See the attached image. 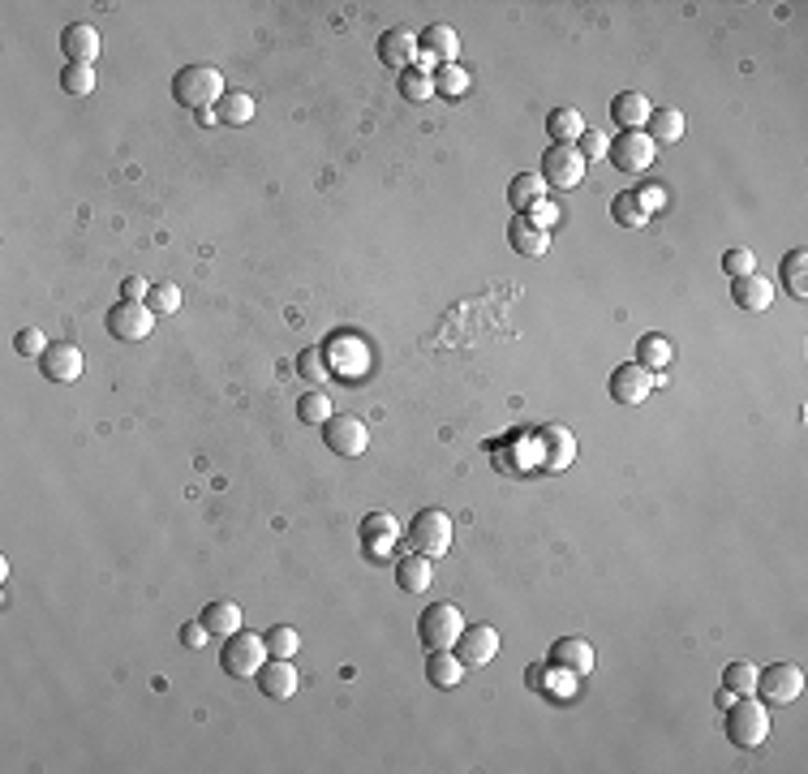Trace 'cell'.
Here are the masks:
<instances>
[{
    "label": "cell",
    "mask_w": 808,
    "mask_h": 774,
    "mask_svg": "<svg viewBox=\"0 0 808 774\" xmlns=\"http://www.w3.org/2000/svg\"><path fill=\"white\" fill-rule=\"evenodd\" d=\"M804 693V671L796 663H770L757 671V697H766L770 706H791Z\"/></svg>",
    "instance_id": "9"
},
{
    "label": "cell",
    "mask_w": 808,
    "mask_h": 774,
    "mask_svg": "<svg viewBox=\"0 0 808 774\" xmlns=\"http://www.w3.org/2000/svg\"><path fill=\"white\" fill-rule=\"evenodd\" d=\"M714 701H718V710H727L731 701H735V693H731V688H718V697H714Z\"/></svg>",
    "instance_id": "50"
},
{
    "label": "cell",
    "mask_w": 808,
    "mask_h": 774,
    "mask_svg": "<svg viewBox=\"0 0 808 774\" xmlns=\"http://www.w3.org/2000/svg\"><path fill=\"white\" fill-rule=\"evenodd\" d=\"M61 52L69 56V65H95L99 56V31L86 22H74L61 31Z\"/></svg>",
    "instance_id": "20"
},
{
    "label": "cell",
    "mask_w": 808,
    "mask_h": 774,
    "mask_svg": "<svg viewBox=\"0 0 808 774\" xmlns=\"http://www.w3.org/2000/svg\"><path fill=\"white\" fill-rule=\"evenodd\" d=\"M546 663L564 671V676H589L594 671V645L585 637H559L551 645V654H546Z\"/></svg>",
    "instance_id": "15"
},
{
    "label": "cell",
    "mask_w": 808,
    "mask_h": 774,
    "mask_svg": "<svg viewBox=\"0 0 808 774\" xmlns=\"http://www.w3.org/2000/svg\"><path fill=\"white\" fill-rule=\"evenodd\" d=\"M542 439L551 443V448H546V461H542L546 473H559V469H568L576 461V439H572L568 426H559V422L542 426Z\"/></svg>",
    "instance_id": "23"
},
{
    "label": "cell",
    "mask_w": 808,
    "mask_h": 774,
    "mask_svg": "<svg viewBox=\"0 0 808 774\" xmlns=\"http://www.w3.org/2000/svg\"><path fill=\"white\" fill-rule=\"evenodd\" d=\"M723 271H727V276L731 280H744V276H757V254L753 250H727L723 254Z\"/></svg>",
    "instance_id": "41"
},
{
    "label": "cell",
    "mask_w": 808,
    "mask_h": 774,
    "mask_svg": "<svg viewBox=\"0 0 808 774\" xmlns=\"http://www.w3.org/2000/svg\"><path fill=\"white\" fill-rule=\"evenodd\" d=\"M207 624H202V620H190V624H181V645H185V650H202V645H207Z\"/></svg>",
    "instance_id": "45"
},
{
    "label": "cell",
    "mask_w": 808,
    "mask_h": 774,
    "mask_svg": "<svg viewBox=\"0 0 808 774\" xmlns=\"http://www.w3.org/2000/svg\"><path fill=\"white\" fill-rule=\"evenodd\" d=\"M400 95L409 99V104H426V99H435V74L430 69H404L400 74Z\"/></svg>",
    "instance_id": "34"
},
{
    "label": "cell",
    "mask_w": 808,
    "mask_h": 774,
    "mask_svg": "<svg viewBox=\"0 0 808 774\" xmlns=\"http://www.w3.org/2000/svg\"><path fill=\"white\" fill-rule=\"evenodd\" d=\"M559 215H564V211H559L555 203H538V207H533V211H529V220H533V224H538V228H546V233H551V228L559 224Z\"/></svg>",
    "instance_id": "46"
},
{
    "label": "cell",
    "mask_w": 808,
    "mask_h": 774,
    "mask_svg": "<svg viewBox=\"0 0 808 774\" xmlns=\"http://www.w3.org/2000/svg\"><path fill=\"white\" fill-rule=\"evenodd\" d=\"M267 663V637H258V633H237L233 637H224V654H220V667H224V676H233V680H250V676H258V667Z\"/></svg>",
    "instance_id": "5"
},
{
    "label": "cell",
    "mask_w": 808,
    "mask_h": 774,
    "mask_svg": "<svg viewBox=\"0 0 808 774\" xmlns=\"http://www.w3.org/2000/svg\"><path fill=\"white\" fill-rule=\"evenodd\" d=\"M404 538H409V551L426 559H443L452 551V516L439 508H422L409 521V529H404Z\"/></svg>",
    "instance_id": "3"
},
{
    "label": "cell",
    "mask_w": 808,
    "mask_h": 774,
    "mask_svg": "<svg viewBox=\"0 0 808 774\" xmlns=\"http://www.w3.org/2000/svg\"><path fill=\"white\" fill-rule=\"evenodd\" d=\"M731 301L748 314H761L774 306V284L766 276H744V280H731Z\"/></svg>",
    "instance_id": "21"
},
{
    "label": "cell",
    "mask_w": 808,
    "mask_h": 774,
    "mask_svg": "<svg viewBox=\"0 0 808 774\" xmlns=\"http://www.w3.org/2000/svg\"><path fill=\"white\" fill-rule=\"evenodd\" d=\"M723 688H731L735 697L757 693V667H753V663H727V671H723Z\"/></svg>",
    "instance_id": "39"
},
{
    "label": "cell",
    "mask_w": 808,
    "mask_h": 774,
    "mask_svg": "<svg viewBox=\"0 0 808 774\" xmlns=\"http://www.w3.org/2000/svg\"><path fill=\"white\" fill-rule=\"evenodd\" d=\"M546 190H551V185L542 181V172H516L508 181V207L516 215H529L538 203H546Z\"/></svg>",
    "instance_id": "19"
},
{
    "label": "cell",
    "mask_w": 808,
    "mask_h": 774,
    "mask_svg": "<svg viewBox=\"0 0 808 774\" xmlns=\"http://www.w3.org/2000/svg\"><path fill=\"white\" fill-rule=\"evenodd\" d=\"M637 198H641V207L649 211V215H654L662 203H667V190H658V185H641V190H637Z\"/></svg>",
    "instance_id": "47"
},
{
    "label": "cell",
    "mask_w": 808,
    "mask_h": 774,
    "mask_svg": "<svg viewBox=\"0 0 808 774\" xmlns=\"http://www.w3.org/2000/svg\"><path fill=\"white\" fill-rule=\"evenodd\" d=\"M172 99H177L181 108H190L194 117L198 112H211L224 99V74L215 65H185V69H177V78H172Z\"/></svg>",
    "instance_id": "1"
},
{
    "label": "cell",
    "mask_w": 808,
    "mask_h": 774,
    "mask_svg": "<svg viewBox=\"0 0 808 774\" xmlns=\"http://www.w3.org/2000/svg\"><path fill=\"white\" fill-rule=\"evenodd\" d=\"M323 443L336 456H362L370 448V426L353 413H331L323 422Z\"/></svg>",
    "instance_id": "8"
},
{
    "label": "cell",
    "mask_w": 808,
    "mask_h": 774,
    "mask_svg": "<svg viewBox=\"0 0 808 774\" xmlns=\"http://www.w3.org/2000/svg\"><path fill=\"white\" fill-rule=\"evenodd\" d=\"M297 650H301V637H297L293 624L267 628V654H271V658H293Z\"/></svg>",
    "instance_id": "38"
},
{
    "label": "cell",
    "mask_w": 808,
    "mask_h": 774,
    "mask_svg": "<svg viewBox=\"0 0 808 774\" xmlns=\"http://www.w3.org/2000/svg\"><path fill=\"white\" fill-rule=\"evenodd\" d=\"M525 680H529V688H542V684H546V671H542V667H529Z\"/></svg>",
    "instance_id": "49"
},
{
    "label": "cell",
    "mask_w": 808,
    "mask_h": 774,
    "mask_svg": "<svg viewBox=\"0 0 808 774\" xmlns=\"http://www.w3.org/2000/svg\"><path fill=\"white\" fill-rule=\"evenodd\" d=\"M61 91L65 95H91L95 91V65H65L61 69Z\"/></svg>",
    "instance_id": "37"
},
{
    "label": "cell",
    "mask_w": 808,
    "mask_h": 774,
    "mask_svg": "<svg viewBox=\"0 0 808 774\" xmlns=\"http://www.w3.org/2000/svg\"><path fill=\"white\" fill-rule=\"evenodd\" d=\"M396 534H400V529H396V521H392V516H366V525H362V542H366V551H374V555H383L387 547H392V542H396Z\"/></svg>",
    "instance_id": "33"
},
{
    "label": "cell",
    "mask_w": 808,
    "mask_h": 774,
    "mask_svg": "<svg viewBox=\"0 0 808 774\" xmlns=\"http://www.w3.org/2000/svg\"><path fill=\"white\" fill-rule=\"evenodd\" d=\"M39 370L48 383H78L82 370H86V357H82L78 344L61 340V344H48V353L39 357Z\"/></svg>",
    "instance_id": "13"
},
{
    "label": "cell",
    "mask_w": 808,
    "mask_h": 774,
    "mask_svg": "<svg viewBox=\"0 0 808 774\" xmlns=\"http://www.w3.org/2000/svg\"><path fill=\"white\" fill-rule=\"evenodd\" d=\"M723 727H727V740L735 749H757L761 740L770 736V710L757 693H748L740 701H731L727 714H723Z\"/></svg>",
    "instance_id": "2"
},
{
    "label": "cell",
    "mask_w": 808,
    "mask_h": 774,
    "mask_svg": "<svg viewBox=\"0 0 808 774\" xmlns=\"http://www.w3.org/2000/svg\"><path fill=\"white\" fill-rule=\"evenodd\" d=\"M452 650H456V658H460L465 667H486L490 658L499 654V633H495V624H473V628L465 624Z\"/></svg>",
    "instance_id": "12"
},
{
    "label": "cell",
    "mask_w": 808,
    "mask_h": 774,
    "mask_svg": "<svg viewBox=\"0 0 808 774\" xmlns=\"http://www.w3.org/2000/svg\"><path fill=\"white\" fill-rule=\"evenodd\" d=\"M606 155H611V164H615L619 172H628V177H641V172H645L649 164H654L658 147L649 142L645 129H624V134H615V138H611Z\"/></svg>",
    "instance_id": "6"
},
{
    "label": "cell",
    "mask_w": 808,
    "mask_h": 774,
    "mask_svg": "<svg viewBox=\"0 0 808 774\" xmlns=\"http://www.w3.org/2000/svg\"><path fill=\"white\" fill-rule=\"evenodd\" d=\"M147 293H151V284L138 280V276H129V280L121 284V301H147Z\"/></svg>",
    "instance_id": "48"
},
{
    "label": "cell",
    "mask_w": 808,
    "mask_h": 774,
    "mask_svg": "<svg viewBox=\"0 0 808 774\" xmlns=\"http://www.w3.org/2000/svg\"><path fill=\"white\" fill-rule=\"evenodd\" d=\"M104 327H108V336H112V340H121V344H138V340H147V336H151L155 314H151L147 301H117V306L108 310Z\"/></svg>",
    "instance_id": "7"
},
{
    "label": "cell",
    "mask_w": 808,
    "mask_h": 774,
    "mask_svg": "<svg viewBox=\"0 0 808 774\" xmlns=\"http://www.w3.org/2000/svg\"><path fill=\"white\" fill-rule=\"evenodd\" d=\"M671 357H675V349H671V340L667 336H658V332H645L641 340H637V362L645 366V370H658L662 366H671Z\"/></svg>",
    "instance_id": "31"
},
{
    "label": "cell",
    "mask_w": 808,
    "mask_h": 774,
    "mask_svg": "<svg viewBox=\"0 0 808 774\" xmlns=\"http://www.w3.org/2000/svg\"><path fill=\"white\" fill-rule=\"evenodd\" d=\"M508 246L516 254H525V258H542L546 250H551V233L533 224L529 215H512L508 220Z\"/></svg>",
    "instance_id": "18"
},
{
    "label": "cell",
    "mask_w": 808,
    "mask_h": 774,
    "mask_svg": "<svg viewBox=\"0 0 808 774\" xmlns=\"http://www.w3.org/2000/svg\"><path fill=\"white\" fill-rule=\"evenodd\" d=\"M430 581H435V568H430V559H426V555L409 551V555H400V559H396V585H400L404 594H426V590H430Z\"/></svg>",
    "instance_id": "22"
},
{
    "label": "cell",
    "mask_w": 808,
    "mask_h": 774,
    "mask_svg": "<svg viewBox=\"0 0 808 774\" xmlns=\"http://www.w3.org/2000/svg\"><path fill=\"white\" fill-rule=\"evenodd\" d=\"M469 91V74L460 65H439L435 69V95H443V99H460Z\"/></svg>",
    "instance_id": "36"
},
{
    "label": "cell",
    "mask_w": 808,
    "mask_h": 774,
    "mask_svg": "<svg viewBox=\"0 0 808 774\" xmlns=\"http://www.w3.org/2000/svg\"><path fill=\"white\" fill-rule=\"evenodd\" d=\"M658 387L654 370H645L641 362H624L611 370V379H606V392H611V400H619V405H645V396Z\"/></svg>",
    "instance_id": "10"
},
{
    "label": "cell",
    "mask_w": 808,
    "mask_h": 774,
    "mask_svg": "<svg viewBox=\"0 0 808 774\" xmlns=\"http://www.w3.org/2000/svg\"><path fill=\"white\" fill-rule=\"evenodd\" d=\"M542 181L555 190H576L585 181V160L576 147H546L542 151Z\"/></svg>",
    "instance_id": "11"
},
{
    "label": "cell",
    "mask_w": 808,
    "mask_h": 774,
    "mask_svg": "<svg viewBox=\"0 0 808 774\" xmlns=\"http://www.w3.org/2000/svg\"><path fill=\"white\" fill-rule=\"evenodd\" d=\"M606 147H611V138L602 134V129H585L581 142H576V151H581V160H606Z\"/></svg>",
    "instance_id": "44"
},
{
    "label": "cell",
    "mask_w": 808,
    "mask_h": 774,
    "mask_svg": "<svg viewBox=\"0 0 808 774\" xmlns=\"http://www.w3.org/2000/svg\"><path fill=\"white\" fill-rule=\"evenodd\" d=\"M297 418L306 422V426H323L327 418H331V400H327V392H306L297 400Z\"/></svg>",
    "instance_id": "40"
},
{
    "label": "cell",
    "mask_w": 808,
    "mask_h": 774,
    "mask_svg": "<svg viewBox=\"0 0 808 774\" xmlns=\"http://www.w3.org/2000/svg\"><path fill=\"white\" fill-rule=\"evenodd\" d=\"M611 220H615L619 228H645V224H649V211L641 207L637 190H624V194L611 198Z\"/></svg>",
    "instance_id": "32"
},
{
    "label": "cell",
    "mask_w": 808,
    "mask_h": 774,
    "mask_svg": "<svg viewBox=\"0 0 808 774\" xmlns=\"http://www.w3.org/2000/svg\"><path fill=\"white\" fill-rule=\"evenodd\" d=\"M374 52H379V61L387 69H396V74H404V69H413V61L422 52H417V35L404 31V26H392V31H383L379 43H374Z\"/></svg>",
    "instance_id": "16"
},
{
    "label": "cell",
    "mask_w": 808,
    "mask_h": 774,
    "mask_svg": "<svg viewBox=\"0 0 808 774\" xmlns=\"http://www.w3.org/2000/svg\"><path fill=\"white\" fill-rule=\"evenodd\" d=\"M258 688H263V697H271V701H288V697H297V684H301V676H297V667H293V658H271V663H263L258 667Z\"/></svg>",
    "instance_id": "17"
},
{
    "label": "cell",
    "mask_w": 808,
    "mask_h": 774,
    "mask_svg": "<svg viewBox=\"0 0 808 774\" xmlns=\"http://www.w3.org/2000/svg\"><path fill=\"white\" fill-rule=\"evenodd\" d=\"M426 680L435 684V688H456L460 680H465V663H460L456 654H447V650H430V658H426Z\"/></svg>",
    "instance_id": "28"
},
{
    "label": "cell",
    "mask_w": 808,
    "mask_h": 774,
    "mask_svg": "<svg viewBox=\"0 0 808 774\" xmlns=\"http://www.w3.org/2000/svg\"><path fill=\"white\" fill-rule=\"evenodd\" d=\"M13 349H18L22 357H43L48 353V336H43L39 327H22V332L13 336Z\"/></svg>",
    "instance_id": "42"
},
{
    "label": "cell",
    "mask_w": 808,
    "mask_h": 774,
    "mask_svg": "<svg viewBox=\"0 0 808 774\" xmlns=\"http://www.w3.org/2000/svg\"><path fill=\"white\" fill-rule=\"evenodd\" d=\"M460 628H465V615H460L456 602H430L422 611V620H417V637H422L426 654L430 650H452Z\"/></svg>",
    "instance_id": "4"
},
{
    "label": "cell",
    "mask_w": 808,
    "mask_h": 774,
    "mask_svg": "<svg viewBox=\"0 0 808 774\" xmlns=\"http://www.w3.org/2000/svg\"><path fill=\"white\" fill-rule=\"evenodd\" d=\"M254 121V95L250 91H224L215 104V125H250Z\"/></svg>",
    "instance_id": "30"
},
{
    "label": "cell",
    "mask_w": 808,
    "mask_h": 774,
    "mask_svg": "<svg viewBox=\"0 0 808 774\" xmlns=\"http://www.w3.org/2000/svg\"><path fill=\"white\" fill-rule=\"evenodd\" d=\"M417 61H426V65H456V56H460V35L452 31L447 22H430L422 35H417Z\"/></svg>",
    "instance_id": "14"
},
{
    "label": "cell",
    "mask_w": 808,
    "mask_h": 774,
    "mask_svg": "<svg viewBox=\"0 0 808 774\" xmlns=\"http://www.w3.org/2000/svg\"><path fill=\"white\" fill-rule=\"evenodd\" d=\"M649 112H654V104H649L641 91H619V95L611 99V121H615L619 129H641V125L649 121Z\"/></svg>",
    "instance_id": "24"
},
{
    "label": "cell",
    "mask_w": 808,
    "mask_h": 774,
    "mask_svg": "<svg viewBox=\"0 0 808 774\" xmlns=\"http://www.w3.org/2000/svg\"><path fill=\"white\" fill-rule=\"evenodd\" d=\"M297 370L306 375L310 383H327V375H331V366L323 362V349H306L297 357Z\"/></svg>",
    "instance_id": "43"
},
{
    "label": "cell",
    "mask_w": 808,
    "mask_h": 774,
    "mask_svg": "<svg viewBox=\"0 0 808 774\" xmlns=\"http://www.w3.org/2000/svg\"><path fill=\"white\" fill-rule=\"evenodd\" d=\"M645 125H649L645 134H649V142H654V147H671V142L684 138V112H680V108H654Z\"/></svg>",
    "instance_id": "25"
},
{
    "label": "cell",
    "mask_w": 808,
    "mask_h": 774,
    "mask_svg": "<svg viewBox=\"0 0 808 774\" xmlns=\"http://www.w3.org/2000/svg\"><path fill=\"white\" fill-rule=\"evenodd\" d=\"M778 276H783V289H787L791 297L804 301V297H808V250H804V246L787 250L783 263H778Z\"/></svg>",
    "instance_id": "26"
},
{
    "label": "cell",
    "mask_w": 808,
    "mask_h": 774,
    "mask_svg": "<svg viewBox=\"0 0 808 774\" xmlns=\"http://www.w3.org/2000/svg\"><path fill=\"white\" fill-rule=\"evenodd\" d=\"M198 620L207 624L211 637H233L237 628H241V607H237V602H207Z\"/></svg>",
    "instance_id": "29"
},
{
    "label": "cell",
    "mask_w": 808,
    "mask_h": 774,
    "mask_svg": "<svg viewBox=\"0 0 808 774\" xmlns=\"http://www.w3.org/2000/svg\"><path fill=\"white\" fill-rule=\"evenodd\" d=\"M585 117L576 108H555L551 117H546V134H551V142L555 147H572V142H581V134H585Z\"/></svg>",
    "instance_id": "27"
},
{
    "label": "cell",
    "mask_w": 808,
    "mask_h": 774,
    "mask_svg": "<svg viewBox=\"0 0 808 774\" xmlns=\"http://www.w3.org/2000/svg\"><path fill=\"white\" fill-rule=\"evenodd\" d=\"M147 306H151L155 319H168V314H177V310H181V289H177V284H172V280H164V284H151Z\"/></svg>",
    "instance_id": "35"
}]
</instances>
